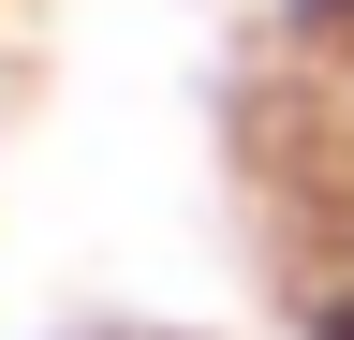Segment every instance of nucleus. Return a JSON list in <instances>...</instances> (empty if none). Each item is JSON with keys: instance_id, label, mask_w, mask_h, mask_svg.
<instances>
[{"instance_id": "obj_1", "label": "nucleus", "mask_w": 354, "mask_h": 340, "mask_svg": "<svg viewBox=\"0 0 354 340\" xmlns=\"http://www.w3.org/2000/svg\"><path fill=\"white\" fill-rule=\"evenodd\" d=\"M310 340H354V267H325V296H310Z\"/></svg>"}]
</instances>
